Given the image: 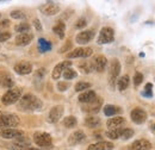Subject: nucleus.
Listing matches in <instances>:
<instances>
[{
	"label": "nucleus",
	"instance_id": "1",
	"mask_svg": "<svg viewBox=\"0 0 155 150\" xmlns=\"http://www.w3.org/2000/svg\"><path fill=\"white\" fill-rule=\"evenodd\" d=\"M43 106L41 99L34 94H25L18 100V107L24 111H38Z\"/></svg>",
	"mask_w": 155,
	"mask_h": 150
},
{
	"label": "nucleus",
	"instance_id": "2",
	"mask_svg": "<svg viewBox=\"0 0 155 150\" xmlns=\"http://www.w3.org/2000/svg\"><path fill=\"white\" fill-rule=\"evenodd\" d=\"M19 124V117L15 113L0 111V129H15Z\"/></svg>",
	"mask_w": 155,
	"mask_h": 150
},
{
	"label": "nucleus",
	"instance_id": "3",
	"mask_svg": "<svg viewBox=\"0 0 155 150\" xmlns=\"http://www.w3.org/2000/svg\"><path fill=\"white\" fill-rule=\"evenodd\" d=\"M21 98V90L19 87H15V88H11L8 90L6 93L1 96V103L6 106L8 105H12L15 103H17Z\"/></svg>",
	"mask_w": 155,
	"mask_h": 150
},
{
	"label": "nucleus",
	"instance_id": "4",
	"mask_svg": "<svg viewBox=\"0 0 155 150\" xmlns=\"http://www.w3.org/2000/svg\"><path fill=\"white\" fill-rule=\"evenodd\" d=\"M34 142L38 145L39 148H50L53 145L51 136L47 132H35L34 135Z\"/></svg>",
	"mask_w": 155,
	"mask_h": 150
},
{
	"label": "nucleus",
	"instance_id": "5",
	"mask_svg": "<svg viewBox=\"0 0 155 150\" xmlns=\"http://www.w3.org/2000/svg\"><path fill=\"white\" fill-rule=\"evenodd\" d=\"M114 39H115V31H114V29H111L109 26H105V28H103L100 30L97 42L98 44H107V43H111Z\"/></svg>",
	"mask_w": 155,
	"mask_h": 150
},
{
	"label": "nucleus",
	"instance_id": "6",
	"mask_svg": "<svg viewBox=\"0 0 155 150\" xmlns=\"http://www.w3.org/2000/svg\"><path fill=\"white\" fill-rule=\"evenodd\" d=\"M93 54L92 48L88 47H81V48H77L74 50H72L71 53L67 54V58H79V57H90Z\"/></svg>",
	"mask_w": 155,
	"mask_h": 150
},
{
	"label": "nucleus",
	"instance_id": "7",
	"mask_svg": "<svg viewBox=\"0 0 155 150\" xmlns=\"http://www.w3.org/2000/svg\"><path fill=\"white\" fill-rule=\"evenodd\" d=\"M119 73H120V63L117 58H114L110 64V74H109V81H110L111 86L115 85Z\"/></svg>",
	"mask_w": 155,
	"mask_h": 150
},
{
	"label": "nucleus",
	"instance_id": "8",
	"mask_svg": "<svg viewBox=\"0 0 155 150\" xmlns=\"http://www.w3.org/2000/svg\"><path fill=\"white\" fill-rule=\"evenodd\" d=\"M103 105V99L101 98H96L91 103H87L82 106V111L86 113H97L100 111Z\"/></svg>",
	"mask_w": 155,
	"mask_h": 150
},
{
	"label": "nucleus",
	"instance_id": "9",
	"mask_svg": "<svg viewBox=\"0 0 155 150\" xmlns=\"http://www.w3.org/2000/svg\"><path fill=\"white\" fill-rule=\"evenodd\" d=\"M39 10H41V12H42L43 15H45V16H54V15L58 13V11H60V6H58L56 2L47 1L45 4L41 5Z\"/></svg>",
	"mask_w": 155,
	"mask_h": 150
},
{
	"label": "nucleus",
	"instance_id": "10",
	"mask_svg": "<svg viewBox=\"0 0 155 150\" xmlns=\"http://www.w3.org/2000/svg\"><path fill=\"white\" fill-rule=\"evenodd\" d=\"M130 118L135 124H143L147 120V112L141 107H135L130 113Z\"/></svg>",
	"mask_w": 155,
	"mask_h": 150
},
{
	"label": "nucleus",
	"instance_id": "11",
	"mask_svg": "<svg viewBox=\"0 0 155 150\" xmlns=\"http://www.w3.org/2000/svg\"><path fill=\"white\" fill-rule=\"evenodd\" d=\"M24 136V132L20 131V130H17L16 128L15 129H4L0 131V137L5 138V139H17V138H20Z\"/></svg>",
	"mask_w": 155,
	"mask_h": 150
},
{
	"label": "nucleus",
	"instance_id": "12",
	"mask_svg": "<svg viewBox=\"0 0 155 150\" xmlns=\"http://www.w3.org/2000/svg\"><path fill=\"white\" fill-rule=\"evenodd\" d=\"M63 111H64V109H63L62 105H56V106H54V107L50 110L49 116H48L49 122H50V123H58V120L62 118Z\"/></svg>",
	"mask_w": 155,
	"mask_h": 150
},
{
	"label": "nucleus",
	"instance_id": "13",
	"mask_svg": "<svg viewBox=\"0 0 155 150\" xmlns=\"http://www.w3.org/2000/svg\"><path fill=\"white\" fill-rule=\"evenodd\" d=\"M94 37V31L93 30H85V31H81L80 34L77 35V41L78 44H87L88 42H91Z\"/></svg>",
	"mask_w": 155,
	"mask_h": 150
},
{
	"label": "nucleus",
	"instance_id": "14",
	"mask_svg": "<svg viewBox=\"0 0 155 150\" xmlns=\"http://www.w3.org/2000/svg\"><path fill=\"white\" fill-rule=\"evenodd\" d=\"M106 64H107V60H106V57L103 56V55H99V56L94 57V60L92 61L93 70H96L98 73L104 72L105 68H106Z\"/></svg>",
	"mask_w": 155,
	"mask_h": 150
},
{
	"label": "nucleus",
	"instance_id": "15",
	"mask_svg": "<svg viewBox=\"0 0 155 150\" xmlns=\"http://www.w3.org/2000/svg\"><path fill=\"white\" fill-rule=\"evenodd\" d=\"M71 64H72V62H71V61H63V62L58 63V64H56V67L54 68L53 73H51L53 79H54V80L60 79V76L63 74V72H64L67 68H69V67H71Z\"/></svg>",
	"mask_w": 155,
	"mask_h": 150
},
{
	"label": "nucleus",
	"instance_id": "16",
	"mask_svg": "<svg viewBox=\"0 0 155 150\" xmlns=\"http://www.w3.org/2000/svg\"><path fill=\"white\" fill-rule=\"evenodd\" d=\"M85 141H86V135H85V132L81 131V130L74 131L68 137V143L71 145H77V144H80V143L85 142Z\"/></svg>",
	"mask_w": 155,
	"mask_h": 150
},
{
	"label": "nucleus",
	"instance_id": "17",
	"mask_svg": "<svg viewBox=\"0 0 155 150\" xmlns=\"http://www.w3.org/2000/svg\"><path fill=\"white\" fill-rule=\"evenodd\" d=\"M15 72L19 75H29L32 72V66L30 62L23 61L15 66Z\"/></svg>",
	"mask_w": 155,
	"mask_h": 150
},
{
	"label": "nucleus",
	"instance_id": "18",
	"mask_svg": "<svg viewBox=\"0 0 155 150\" xmlns=\"http://www.w3.org/2000/svg\"><path fill=\"white\" fill-rule=\"evenodd\" d=\"M128 150H152V143L147 139H137L128 148Z\"/></svg>",
	"mask_w": 155,
	"mask_h": 150
},
{
	"label": "nucleus",
	"instance_id": "19",
	"mask_svg": "<svg viewBox=\"0 0 155 150\" xmlns=\"http://www.w3.org/2000/svg\"><path fill=\"white\" fill-rule=\"evenodd\" d=\"M0 86L7 87V88H13L15 81H13L12 76L8 74L7 72H1L0 73Z\"/></svg>",
	"mask_w": 155,
	"mask_h": 150
},
{
	"label": "nucleus",
	"instance_id": "20",
	"mask_svg": "<svg viewBox=\"0 0 155 150\" xmlns=\"http://www.w3.org/2000/svg\"><path fill=\"white\" fill-rule=\"evenodd\" d=\"M34 39V35L30 34V32H26V34H19L17 37H16V44L19 45V47H25L28 44H30V42Z\"/></svg>",
	"mask_w": 155,
	"mask_h": 150
},
{
	"label": "nucleus",
	"instance_id": "21",
	"mask_svg": "<svg viewBox=\"0 0 155 150\" xmlns=\"http://www.w3.org/2000/svg\"><path fill=\"white\" fill-rule=\"evenodd\" d=\"M114 149V143L107 142V141H101L94 144H91L87 150H112Z\"/></svg>",
	"mask_w": 155,
	"mask_h": 150
},
{
	"label": "nucleus",
	"instance_id": "22",
	"mask_svg": "<svg viewBox=\"0 0 155 150\" xmlns=\"http://www.w3.org/2000/svg\"><path fill=\"white\" fill-rule=\"evenodd\" d=\"M124 123H125V119L123 117H114L107 120L106 125H107L109 130H115V129H119Z\"/></svg>",
	"mask_w": 155,
	"mask_h": 150
},
{
	"label": "nucleus",
	"instance_id": "23",
	"mask_svg": "<svg viewBox=\"0 0 155 150\" xmlns=\"http://www.w3.org/2000/svg\"><path fill=\"white\" fill-rule=\"evenodd\" d=\"M97 98L96 95V92L90 90V91H85L82 93H80L79 95V101L82 103V104H87V103H91L92 100H94Z\"/></svg>",
	"mask_w": 155,
	"mask_h": 150
},
{
	"label": "nucleus",
	"instance_id": "24",
	"mask_svg": "<svg viewBox=\"0 0 155 150\" xmlns=\"http://www.w3.org/2000/svg\"><path fill=\"white\" fill-rule=\"evenodd\" d=\"M129 82H130L129 76H128V75H123L122 77H119V79L117 80V87H118V90H119L120 92L125 91V90L129 87Z\"/></svg>",
	"mask_w": 155,
	"mask_h": 150
},
{
	"label": "nucleus",
	"instance_id": "25",
	"mask_svg": "<svg viewBox=\"0 0 155 150\" xmlns=\"http://www.w3.org/2000/svg\"><path fill=\"white\" fill-rule=\"evenodd\" d=\"M122 112V109L115 106V105H106L104 106V114L105 116H109V117H112V116H116L118 113Z\"/></svg>",
	"mask_w": 155,
	"mask_h": 150
},
{
	"label": "nucleus",
	"instance_id": "26",
	"mask_svg": "<svg viewBox=\"0 0 155 150\" xmlns=\"http://www.w3.org/2000/svg\"><path fill=\"white\" fill-rule=\"evenodd\" d=\"M85 125L87 128H91V129L98 128L100 125V119L98 117H94V116H90L85 119Z\"/></svg>",
	"mask_w": 155,
	"mask_h": 150
},
{
	"label": "nucleus",
	"instance_id": "27",
	"mask_svg": "<svg viewBox=\"0 0 155 150\" xmlns=\"http://www.w3.org/2000/svg\"><path fill=\"white\" fill-rule=\"evenodd\" d=\"M64 30H66V25H64L63 21H58V23L54 25V28H53V31H54L60 38L64 37Z\"/></svg>",
	"mask_w": 155,
	"mask_h": 150
},
{
	"label": "nucleus",
	"instance_id": "28",
	"mask_svg": "<svg viewBox=\"0 0 155 150\" xmlns=\"http://www.w3.org/2000/svg\"><path fill=\"white\" fill-rule=\"evenodd\" d=\"M78 124L77 118L74 116H67L64 119H63V125L68 129H72V128H75V125Z\"/></svg>",
	"mask_w": 155,
	"mask_h": 150
},
{
	"label": "nucleus",
	"instance_id": "29",
	"mask_svg": "<svg viewBox=\"0 0 155 150\" xmlns=\"http://www.w3.org/2000/svg\"><path fill=\"white\" fill-rule=\"evenodd\" d=\"M122 132H123V129H122V128L115 129V130H109L107 133H106V136H107L110 139H118V138H120Z\"/></svg>",
	"mask_w": 155,
	"mask_h": 150
},
{
	"label": "nucleus",
	"instance_id": "30",
	"mask_svg": "<svg viewBox=\"0 0 155 150\" xmlns=\"http://www.w3.org/2000/svg\"><path fill=\"white\" fill-rule=\"evenodd\" d=\"M91 87L90 82H85V81H80L75 85V91L77 92H85Z\"/></svg>",
	"mask_w": 155,
	"mask_h": 150
},
{
	"label": "nucleus",
	"instance_id": "31",
	"mask_svg": "<svg viewBox=\"0 0 155 150\" xmlns=\"http://www.w3.org/2000/svg\"><path fill=\"white\" fill-rule=\"evenodd\" d=\"M8 148L11 150H41V149H37V148H34V147H31V145H18V144H16V143L10 144Z\"/></svg>",
	"mask_w": 155,
	"mask_h": 150
},
{
	"label": "nucleus",
	"instance_id": "32",
	"mask_svg": "<svg viewBox=\"0 0 155 150\" xmlns=\"http://www.w3.org/2000/svg\"><path fill=\"white\" fill-rule=\"evenodd\" d=\"M80 69L85 73V74H88L93 70V67H92V62H81L80 63Z\"/></svg>",
	"mask_w": 155,
	"mask_h": 150
},
{
	"label": "nucleus",
	"instance_id": "33",
	"mask_svg": "<svg viewBox=\"0 0 155 150\" xmlns=\"http://www.w3.org/2000/svg\"><path fill=\"white\" fill-rule=\"evenodd\" d=\"M29 30H30V25L28 23H20L16 26V31L18 34H26L29 32Z\"/></svg>",
	"mask_w": 155,
	"mask_h": 150
},
{
	"label": "nucleus",
	"instance_id": "34",
	"mask_svg": "<svg viewBox=\"0 0 155 150\" xmlns=\"http://www.w3.org/2000/svg\"><path fill=\"white\" fill-rule=\"evenodd\" d=\"M39 43V50L41 51H48V50H50L51 49V45H50V43L48 42V41H45V39H43V38H41L38 41Z\"/></svg>",
	"mask_w": 155,
	"mask_h": 150
},
{
	"label": "nucleus",
	"instance_id": "35",
	"mask_svg": "<svg viewBox=\"0 0 155 150\" xmlns=\"http://www.w3.org/2000/svg\"><path fill=\"white\" fill-rule=\"evenodd\" d=\"M62 75H63V77H64L66 80H72V79L77 77V72L69 67V68H67V69L63 72V74Z\"/></svg>",
	"mask_w": 155,
	"mask_h": 150
},
{
	"label": "nucleus",
	"instance_id": "36",
	"mask_svg": "<svg viewBox=\"0 0 155 150\" xmlns=\"http://www.w3.org/2000/svg\"><path fill=\"white\" fill-rule=\"evenodd\" d=\"M134 130L133 129H129V128H127V129H123V132H122V136H120V138L122 139H124V141H127V139H129V138H131L133 136H134Z\"/></svg>",
	"mask_w": 155,
	"mask_h": 150
},
{
	"label": "nucleus",
	"instance_id": "37",
	"mask_svg": "<svg viewBox=\"0 0 155 150\" xmlns=\"http://www.w3.org/2000/svg\"><path fill=\"white\" fill-rule=\"evenodd\" d=\"M142 81H143V75H142V73H136L135 75H134V85L135 86H140L141 83H142Z\"/></svg>",
	"mask_w": 155,
	"mask_h": 150
},
{
	"label": "nucleus",
	"instance_id": "38",
	"mask_svg": "<svg viewBox=\"0 0 155 150\" xmlns=\"http://www.w3.org/2000/svg\"><path fill=\"white\" fill-rule=\"evenodd\" d=\"M87 25V21H86V19L85 18H80L77 20V23H75V29H82V28H85Z\"/></svg>",
	"mask_w": 155,
	"mask_h": 150
},
{
	"label": "nucleus",
	"instance_id": "39",
	"mask_svg": "<svg viewBox=\"0 0 155 150\" xmlns=\"http://www.w3.org/2000/svg\"><path fill=\"white\" fill-rule=\"evenodd\" d=\"M11 17L15 19H19V18H24L25 15H24L21 11H12V12H11Z\"/></svg>",
	"mask_w": 155,
	"mask_h": 150
},
{
	"label": "nucleus",
	"instance_id": "40",
	"mask_svg": "<svg viewBox=\"0 0 155 150\" xmlns=\"http://www.w3.org/2000/svg\"><path fill=\"white\" fill-rule=\"evenodd\" d=\"M152 90H153V85L152 83H147L146 85V88H144V95L147 96H150L152 95Z\"/></svg>",
	"mask_w": 155,
	"mask_h": 150
},
{
	"label": "nucleus",
	"instance_id": "41",
	"mask_svg": "<svg viewBox=\"0 0 155 150\" xmlns=\"http://www.w3.org/2000/svg\"><path fill=\"white\" fill-rule=\"evenodd\" d=\"M68 87H69V83H68V82H58V91H61V92L66 91Z\"/></svg>",
	"mask_w": 155,
	"mask_h": 150
},
{
	"label": "nucleus",
	"instance_id": "42",
	"mask_svg": "<svg viewBox=\"0 0 155 150\" xmlns=\"http://www.w3.org/2000/svg\"><path fill=\"white\" fill-rule=\"evenodd\" d=\"M10 37H11V34L10 32H2V31H0V42H5V41L10 39Z\"/></svg>",
	"mask_w": 155,
	"mask_h": 150
},
{
	"label": "nucleus",
	"instance_id": "43",
	"mask_svg": "<svg viewBox=\"0 0 155 150\" xmlns=\"http://www.w3.org/2000/svg\"><path fill=\"white\" fill-rule=\"evenodd\" d=\"M71 43H72L71 41H67V43H66V44H64V45H63V47H62V48H61L58 51H60V53H66V51H67V50H68V49L72 47V44H71Z\"/></svg>",
	"mask_w": 155,
	"mask_h": 150
},
{
	"label": "nucleus",
	"instance_id": "44",
	"mask_svg": "<svg viewBox=\"0 0 155 150\" xmlns=\"http://www.w3.org/2000/svg\"><path fill=\"white\" fill-rule=\"evenodd\" d=\"M34 25H35L36 30H38V31H41V30H42V26H41V21H39L38 19H35V20H34Z\"/></svg>",
	"mask_w": 155,
	"mask_h": 150
},
{
	"label": "nucleus",
	"instance_id": "45",
	"mask_svg": "<svg viewBox=\"0 0 155 150\" xmlns=\"http://www.w3.org/2000/svg\"><path fill=\"white\" fill-rule=\"evenodd\" d=\"M8 25H10V21H8V20H2V21L0 23V26H1V28H7Z\"/></svg>",
	"mask_w": 155,
	"mask_h": 150
},
{
	"label": "nucleus",
	"instance_id": "46",
	"mask_svg": "<svg viewBox=\"0 0 155 150\" xmlns=\"http://www.w3.org/2000/svg\"><path fill=\"white\" fill-rule=\"evenodd\" d=\"M150 128H152V129H154V130H155V125H152Z\"/></svg>",
	"mask_w": 155,
	"mask_h": 150
}]
</instances>
